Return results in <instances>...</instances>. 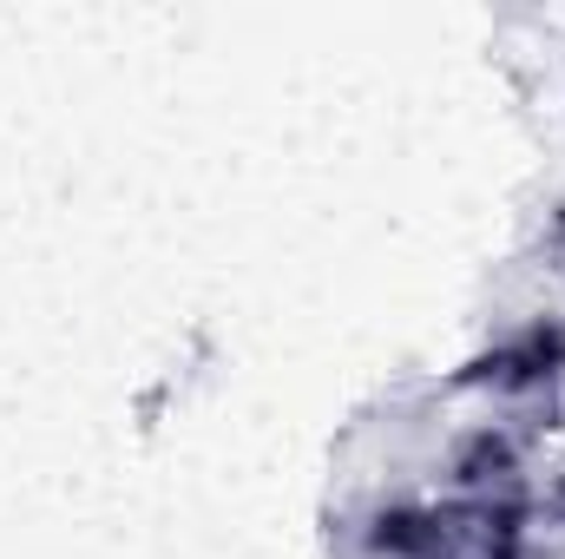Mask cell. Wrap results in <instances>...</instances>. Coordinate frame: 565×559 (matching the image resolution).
<instances>
[{
	"mask_svg": "<svg viewBox=\"0 0 565 559\" xmlns=\"http://www.w3.org/2000/svg\"><path fill=\"white\" fill-rule=\"evenodd\" d=\"M559 507H565V487H559Z\"/></svg>",
	"mask_w": 565,
	"mask_h": 559,
	"instance_id": "3957f363",
	"label": "cell"
},
{
	"mask_svg": "<svg viewBox=\"0 0 565 559\" xmlns=\"http://www.w3.org/2000/svg\"><path fill=\"white\" fill-rule=\"evenodd\" d=\"M513 467H520V454H513V441L507 434H473L467 447H460V461H454V474L467 481V487H507L513 481Z\"/></svg>",
	"mask_w": 565,
	"mask_h": 559,
	"instance_id": "7a4b0ae2",
	"label": "cell"
},
{
	"mask_svg": "<svg viewBox=\"0 0 565 559\" xmlns=\"http://www.w3.org/2000/svg\"><path fill=\"white\" fill-rule=\"evenodd\" d=\"M565 369V329L559 323H526L520 336H507L500 349H487L473 369H467V382H493V389H540V382H553Z\"/></svg>",
	"mask_w": 565,
	"mask_h": 559,
	"instance_id": "6da1fadb",
	"label": "cell"
}]
</instances>
